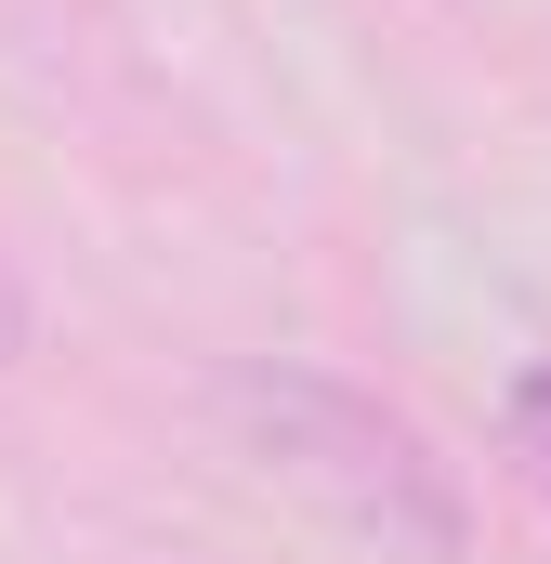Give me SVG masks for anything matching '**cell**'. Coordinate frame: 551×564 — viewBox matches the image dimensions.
Masks as SVG:
<instances>
[{"instance_id": "cell-1", "label": "cell", "mask_w": 551, "mask_h": 564, "mask_svg": "<svg viewBox=\"0 0 551 564\" xmlns=\"http://www.w3.org/2000/svg\"><path fill=\"white\" fill-rule=\"evenodd\" d=\"M224 408H237L250 446H263L289 486H315L342 525H368V539H395V552H420V564H460V486H446V459H433L381 394L315 381V368H237Z\"/></svg>"}, {"instance_id": "cell-2", "label": "cell", "mask_w": 551, "mask_h": 564, "mask_svg": "<svg viewBox=\"0 0 551 564\" xmlns=\"http://www.w3.org/2000/svg\"><path fill=\"white\" fill-rule=\"evenodd\" d=\"M499 421H512V473L539 486V512H551V368L512 381V408H499Z\"/></svg>"}, {"instance_id": "cell-3", "label": "cell", "mask_w": 551, "mask_h": 564, "mask_svg": "<svg viewBox=\"0 0 551 564\" xmlns=\"http://www.w3.org/2000/svg\"><path fill=\"white\" fill-rule=\"evenodd\" d=\"M13 341H26V302H13V276H0V368H13Z\"/></svg>"}]
</instances>
